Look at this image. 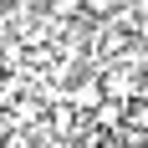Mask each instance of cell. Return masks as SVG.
Wrapping results in <instances>:
<instances>
[{
  "instance_id": "6da1fadb",
  "label": "cell",
  "mask_w": 148,
  "mask_h": 148,
  "mask_svg": "<svg viewBox=\"0 0 148 148\" xmlns=\"http://www.w3.org/2000/svg\"><path fill=\"white\" fill-rule=\"evenodd\" d=\"M102 102H107V92H102V77H82V82H77L72 92H66V107H72V112H82V118H92V112H97Z\"/></svg>"
},
{
  "instance_id": "7a4b0ae2",
  "label": "cell",
  "mask_w": 148,
  "mask_h": 148,
  "mask_svg": "<svg viewBox=\"0 0 148 148\" xmlns=\"http://www.w3.org/2000/svg\"><path fill=\"white\" fill-rule=\"evenodd\" d=\"M92 128H102V133H123V128H128V102H112V97H107V102L92 112Z\"/></svg>"
},
{
  "instance_id": "3957f363",
  "label": "cell",
  "mask_w": 148,
  "mask_h": 148,
  "mask_svg": "<svg viewBox=\"0 0 148 148\" xmlns=\"http://www.w3.org/2000/svg\"><path fill=\"white\" fill-rule=\"evenodd\" d=\"M82 15H92V21H112V15H123V0H82Z\"/></svg>"
},
{
  "instance_id": "277c9868",
  "label": "cell",
  "mask_w": 148,
  "mask_h": 148,
  "mask_svg": "<svg viewBox=\"0 0 148 148\" xmlns=\"http://www.w3.org/2000/svg\"><path fill=\"white\" fill-rule=\"evenodd\" d=\"M128 128H138V133H148V97H138V102H128Z\"/></svg>"
},
{
  "instance_id": "5b68a950",
  "label": "cell",
  "mask_w": 148,
  "mask_h": 148,
  "mask_svg": "<svg viewBox=\"0 0 148 148\" xmlns=\"http://www.w3.org/2000/svg\"><path fill=\"white\" fill-rule=\"evenodd\" d=\"M0 148H36V133H31V128H10Z\"/></svg>"
},
{
  "instance_id": "8992f818",
  "label": "cell",
  "mask_w": 148,
  "mask_h": 148,
  "mask_svg": "<svg viewBox=\"0 0 148 148\" xmlns=\"http://www.w3.org/2000/svg\"><path fill=\"white\" fill-rule=\"evenodd\" d=\"M97 148H128V143H123V138H102Z\"/></svg>"
},
{
  "instance_id": "52a82bcc",
  "label": "cell",
  "mask_w": 148,
  "mask_h": 148,
  "mask_svg": "<svg viewBox=\"0 0 148 148\" xmlns=\"http://www.w3.org/2000/svg\"><path fill=\"white\" fill-rule=\"evenodd\" d=\"M5 77H10V72H5V66H0V82H5Z\"/></svg>"
},
{
  "instance_id": "ba28073f",
  "label": "cell",
  "mask_w": 148,
  "mask_h": 148,
  "mask_svg": "<svg viewBox=\"0 0 148 148\" xmlns=\"http://www.w3.org/2000/svg\"><path fill=\"white\" fill-rule=\"evenodd\" d=\"M138 148H148V133H143V143H138Z\"/></svg>"
}]
</instances>
